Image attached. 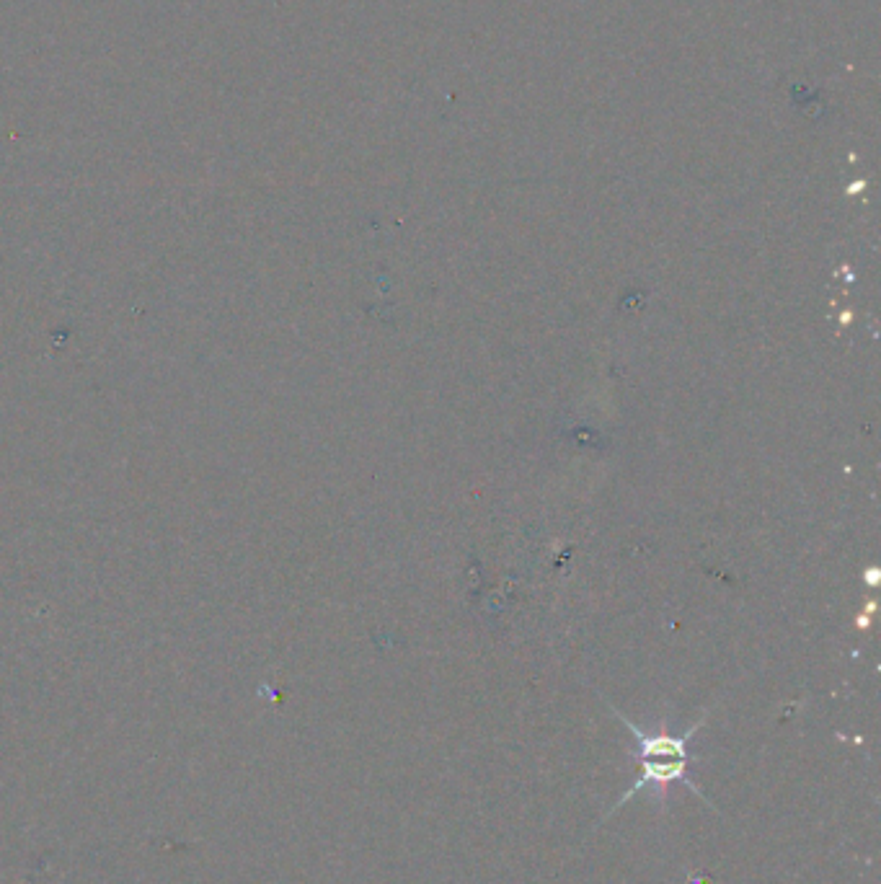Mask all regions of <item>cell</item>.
Returning a JSON list of instances; mask_svg holds the SVG:
<instances>
[{"label":"cell","mask_w":881,"mask_h":884,"mask_svg":"<svg viewBox=\"0 0 881 884\" xmlns=\"http://www.w3.org/2000/svg\"><path fill=\"white\" fill-rule=\"evenodd\" d=\"M688 763H690V758H644L641 760V776L636 779V784H633L631 789H628L626 794L618 799V804H615L608 815L602 817V822L608 820L615 810H621L623 804H626L633 794H639V791H644V789H654V794H657L659 802L667 804V794H670L672 784H685L690 791H693V794H698V797H701L703 802H706L708 807L714 810V804L703 797L701 789H698V786L693 784V779L688 776Z\"/></svg>","instance_id":"1"},{"label":"cell","mask_w":881,"mask_h":884,"mask_svg":"<svg viewBox=\"0 0 881 884\" xmlns=\"http://www.w3.org/2000/svg\"><path fill=\"white\" fill-rule=\"evenodd\" d=\"M621 719H623V724L631 729V735L636 737V742H639V750H636V758L639 760H644V758H690L688 742L693 740V735L703 724V719H701V722H695V727H690L685 735L675 737V735H664V732L662 735H646V732H641L639 727H633V722H628L626 716H621Z\"/></svg>","instance_id":"2"}]
</instances>
